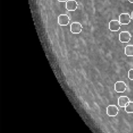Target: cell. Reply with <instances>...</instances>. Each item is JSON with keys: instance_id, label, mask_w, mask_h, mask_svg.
Segmentation results:
<instances>
[{"instance_id": "cell-1", "label": "cell", "mask_w": 133, "mask_h": 133, "mask_svg": "<svg viewBox=\"0 0 133 133\" xmlns=\"http://www.w3.org/2000/svg\"><path fill=\"white\" fill-rule=\"evenodd\" d=\"M83 25L79 22H75L71 23L70 25V31L73 34H79L83 31Z\"/></svg>"}, {"instance_id": "cell-2", "label": "cell", "mask_w": 133, "mask_h": 133, "mask_svg": "<svg viewBox=\"0 0 133 133\" xmlns=\"http://www.w3.org/2000/svg\"><path fill=\"white\" fill-rule=\"evenodd\" d=\"M121 25H122V23L119 22V20L112 19L109 22V29L110 31H112V32H117L120 29Z\"/></svg>"}, {"instance_id": "cell-3", "label": "cell", "mask_w": 133, "mask_h": 133, "mask_svg": "<svg viewBox=\"0 0 133 133\" xmlns=\"http://www.w3.org/2000/svg\"><path fill=\"white\" fill-rule=\"evenodd\" d=\"M119 113V109L118 107L114 105H109L107 108V114L109 116L115 117Z\"/></svg>"}, {"instance_id": "cell-4", "label": "cell", "mask_w": 133, "mask_h": 133, "mask_svg": "<svg viewBox=\"0 0 133 133\" xmlns=\"http://www.w3.org/2000/svg\"><path fill=\"white\" fill-rule=\"evenodd\" d=\"M131 33L129 31H122L119 35V40L122 43H128L131 40Z\"/></svg>"}, {"instance_id": "cell-5", "label": "cell", "mask_w": 133, "mask_h": 133, "mask_svg": "<svg viewBox=\"0 0 133 133\" xmlns=\"http://www.w3.org/2000/svg\"><path fill=\"white\" fill-rule=\"evenodd\" d=\"M127 84L124 81H117L114 84V90L118 93H123L127 90Z\"/></svg>"}, {"instance_id": "cell-6", "label": "cell", "mask_w": 133, "mask_h": 133, "mask_svg": "<svg viewBox=\"0 0 133 133\" xmlns=\"http://www.w3.org/2000/svg\"><path fill=\"white\" fill-rule=\"evenodd\" d=\"M70 22V18L68 14H60L58 17V23L61 26H66L69 24Z\"/></svg>"}, {"instance_id": "cell-7", "label": "cell", "mask_w": 133, "mask_h": 133, "mask_svg": "<svg viewBox=\"0 0 133 133\" xmlns=\"http://www.w3.org/2000/svg\"><path fill=\"white\" fill-rule=\"evenodd\" d=\"M132 18L129 13H122L119 16V21L122 25H128L131 23Z\"/></svg>"}, {"instance_id": "cell-8", "label": "cell", "mask_w": 133, "mask_h": 133, "mask_svg": "<svg viewBox=\"0 0 133 133\" xmlns=\"http://www.w3.org/2000/svg\"><path fill=\"white\" fill-rule=\"evenodd\" d=\"M78 3L76 0H68L66 2V8L68 11H75L78 8Z\"/></svg>"}, {"instance_id": "cell-9", "label": "cell", "mask_w": 133, "mask_h": 133, "mask_svg": "<svg viewBox=\"0 0 133 133\" xmlns=\"http://www.w3.org/2000/svg\"><path fill=\"white\" fill-rule=\"evenodd\" d=\"M130 102V99L127 96H122L118 98V104L119 106V107L122 108H125L127 105L129 104V103Z\"/></svg>"}, {"instance_id": "cell-10", "label": "cell", "mask_w": 133, "mask_h": 133, "mask_svg": "<svg viewBox=\"0 0 133 133\" xmlns=\"http://www.w3.org/2000/svg\"><path fill=\"white\" fill-rule=\"evenodd\" d=\"M125 54L127 57H133V45H127L125 48Z\"/></svg>"}, {"instance_id": "cell-11", "label": "cell", "mask_w": 133, "mask_h": 133, "mask_svg": "<svg viewBox=\"0 0 133 133\" xmlns=\"http://www.w3.org/2000/svg\"><path fill=\"white\" fill-rule=\"evenodd\" d=\"M125 110L127 113L132 114L133 113V101H130L128 105L125 107Z\"/></svg>"}, {"instance_id": "cell-12", "label": "cell", "mask_w": 133, "mask_h": 133, "mask_svg": "<svg viewBox=\"0 0 133 133\" xmlns=\"http://www.w3.org/2000/svg\"><path fill=\"white\" fill-rule=\"evenodd\" d=\"M128 77L130 80L133 81V68L128 71Z\"/></svg>"}, {"instance_id": "cell-13", "label": "cell", "mask_w": 133, "mask_h": 133, "mask_svg": "<svg viewBox=\"0 0 133 133\" xmlns=\"http://www.w3.org/2000/svg\"><path fill=\"white\" fill-rule=\"evenodd\" d=\"M57 1H59V2H66L68 0H57Z\"/></svg>"}, {"instance_id": "cell-14", "label": "cell", "mask_w": 133, "mask_h": 133, "mask_svg": "<svg viewBox=\"0 0 133 133\" xmlns=\"http://www.w3.org/2000/svg\"><path fill=\"white\" fill-rule=\"evenodd\" d=\"M129 1L130 3H133V0H128Z\"/></svg>"}, {"instance_id": "cell-15", "label": "cell", "mask_w": 133, "mask_h": 133, "mask_svg": "<svg viewBox=\"0 0 133 133\" xmlns=\"http://www.w3.org/2000/svg\"><path fill=\"white\" fill-rule=\"evenodd\" d=\"M131 18H132V19L133 20V11L132 12V14H131Z\"/></svg>"}]
</instances>
